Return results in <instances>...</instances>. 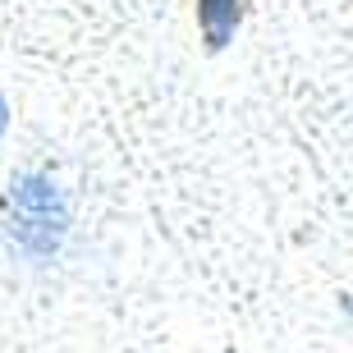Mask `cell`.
Here are the masks:
<instances>
[{
	"mask_svg": "<svg viewBox=\"0 0 353 353\" xmlns=\"http://www.w3.org/2000/svg\"><path fill=\"white\" fill-rule=\"evenodd\" d=\"M197 23H202V37L211 51L230 46L239 28V0H197Z\"/></svg>",
	"mask_w": 353,
	"mask_h": 353,
	"instance_id": "2",
	"label": "cell"
},
{
	"mask_svg": "<svg viewBox=\"0 0 353 353\" xmlns=\"http://www.w3.org/2000/svg\"><path fill=\"white\" fill-rule=\"evenodd\" d=\"M69 234V202L60 193V183L41 170H28L10 183V239L14 248L32 257V262H46L60 252Z\"/></svg>",
	"mask_w": 353,
	"mask_h": 353,
	"instance_id": "1",
	"label": "cell"
},
{
	"mask_svg": "<svg viewBox=\"0 0 353 353\" xmlns=\"http://www.w3.org/2000/svg\"><path fill=\"white\" fill-rule=\"evenodd\" d=\"M5 129H10V105H5V97H0V138H5Z\"/></svg>",
	"mask_w": 353,
	"mask_h": 353,
	"instance_id": "3",
	"label": "cell"
}]
</instances>
